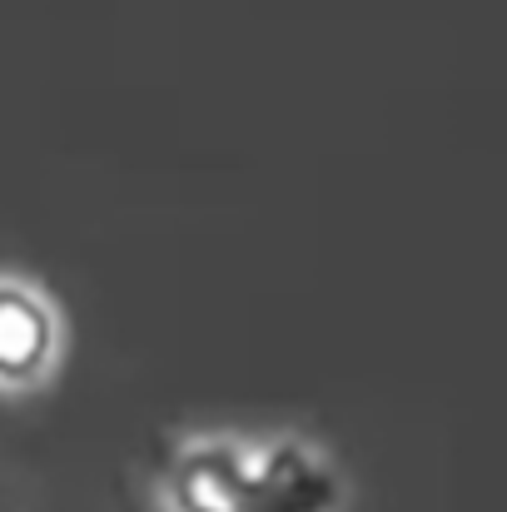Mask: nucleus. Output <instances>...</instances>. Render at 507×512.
Wrapping results in <instances>:
<instances>
[{"label": "nucleus", "mask_w": 507, "mask_h": 512, "mask_svg": "<svg viewBox=\"0 0 507 512\" xmlns=\"http://www.w3.org/2000/svg\"><path fill=\"white\" fill-rule=\"evenodd\" d=\"M155 488L165 512H338L348 498L338 458L294 428L179 433L160 453Z\"/></svg>", "instance_id": "f257e3e1"}, {"label": "nucleus", "mask_w": 507, "mask_h": 512, "mask_svg": "<svg viewBox=\"0 0 507 512\" xmlns=\"http://www.w3.org/2000/svg\"><path fill=\"white\" fill-rule=\"evenodd\" d=\"M70 358V314L60 294L15 264H0V398H30Z\"/></svg>", "instance_id": "f03ea898"}]
</instances>
